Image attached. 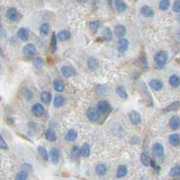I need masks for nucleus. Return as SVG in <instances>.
<instances>
[{"label": "nucleus", "mask_w": 180, "mask_h": 180, "mask_svg": "<svg viewBox=\"0 0 180 180\" xmlns=\"http://www.w3.org/2000/svg\"><path fill=\"white\" fill-rule=\"evenodd\" d=\"M77 1H78V3H86L87 0H77Z\"/></svg>", "instance_id": "47"}, {"label": "nucleus", "mask_w": 180, "mask_h": 180, "mask_svg": "<svg viewBox=\"0 0 180 180\" xmlns=\"http://www.w3.org/2000/svg\"><path fill=\"white\" fill-rule=\"evenodd\" d=\"M116 94L123 99H127L128 98V94L126 92V89L124 86H119L116 88Z\"/></svg>", "instance_id": "24"}, {"label": "nucleus", "mask_w": 180, "mask_h": 180, "mask_svg": "<svg viewBox=\"0 0 180 180\" xmlns=\"http://www.w3.org/2000/svg\"><path fill=\"white\" fill-rule=\"evenodd\" d=\"M128 173V169H127V167L126 166H120L116 171V177L117 178H122L124 176H125Z\"/></svg>", "instance_id": "25"}, {"label": "nucleus", "mask_w": 180, "mask_h": 180, "mask_svg": "<svg viewBox=\"0 0 180 180\" xmlns=\"http://www.w3.org/2000/svg\"><path fill=\"white\" fill-rule=\"evenodd\" d=\"M114 6L115 9L119 13H123L127 9V4L124 0H114Z\"/></svg>", "instance_id": "11"}, {"label": "nucleus", "mask_w": 180, "mask_h": 180, "mask_svg": "<svg viewBox=\"0 0 180 180\" xmlns=\"http://www.w3.org/2000/svg\"><path fill=\"white\" fill-rule=\"evenodd\" d=\"M168 82L171 85V86L177 87L180 85V78L177 75H172V76H170Z\"/></svg>", "instance_id": "31"}, {"label": "nucleus", "mask_w": 180, "mask_h": 180, "mask_svg": "<svg viewBox=\"0 0 180 180\" xmlns=\"http://www.w3.org/2000/svg\"><path fill=\"white\" fill-rule=\"evenodd\" d=\"M23 54L26 57H32L35 54L36 52V47L33 44V43H27L23 50Z\"/></svg>", "instance_id": "5"}, {"label": "nucleus", "mask_w": 180, "mask_h": 180, "mask_svg": "<svg viewBox=\"0 0 180 180\" xmlns=\"http://www.w3.org/2000/svg\"><path fill=\"white\" fill-rule=\"evenodd\" d=\"M149 85L154 91H160V90L163 88V82L160 79H152L149 81Z\"/></svg>", "instance_id": "9"}, {"label": "nucleus", "mask_w": 180, "mask_h": 180, "mask_svg": "<svg viewBox=\"0 0 180 180\" xmlns=\"http://www.w3.org/2000/svg\"><path fill=\"white\" fill-rule=\"evenodd\" d=\"M114 33L118 38H120V39L124 38L126 34V28L123 24H117L115 27V30H114Z\"/></svg>", "instance_id": "14"}, {"label": "nucleus", "mask_w": 180, "mask_h": 180, "mask_svg": "<svg viewBox=\"0 0 180 180\" xmlns=\"http://www.w3.org/2000/svg\"><path fill=\"white\" fill-rule=\"evenodd\" d=\"M180 106V103L179 102H175V103H172L170 105H168V107H166L163 112L164 113H167V112H170V111H174V110H176L178 109Z\"/></svg>", "instance_id": "38"}, {"label": "nucleus", "mask_w": 180, "mask_h": 180, "mask_svg": "<svg viewBox=\"0 0 180 180\" xmlns=\"http://www.w3.org/2000/svg\"><path fill=\"white\" fill-rule=\"evenodd\" d=\"M37 151H38L39 155L42 158L43 160L47 161V160H49V154H48V152H47V151H46V149H45L44 147L39 146L38 149H37Z\"/></svg>", "instance_id": "32"}, {"label": "nucleus", "mask_w": 180, "mask_h": 180, "mask_svg": "<svg viewBox=\"0 0 180 180\" xmlns=\"http://www.w3.org/2000/svg\"><path fill=\"white\" fill-rule=\"evenodd\" d=\"M168 141L172 146H178L180 144V136L176 133L170 134L168 137Z\"/></svg>", "instance_id": "21"}, {"label": "nucleus", "mask_w": 180, "mask_h": 180, "mask_svg": "<svg viewBox=\"0 0 180 180\" xmlns=\"http://www.w3.org/2000/svg\"><path fill=\"white\" fill-rule=\"evenodd\" d=\"M86 116L88 118L89 121H91L93 123L97 122L100 118V113L97 111V109L95 108H89L86 111Z\"/></svg>", "instance_id": "3"}, {"label": "nucleus", "mask_w": 180, "mask_h": 180, "mask_svg": "<svg viewBox=\"0 0 180 180\" xmlns=\"http://www.w3.org/2000/svg\"><path fill=\"white\" fill-rule=\"evenodd\" d=\"M50 157L52 164L57 165L59 160V151L57 148H52L50 151Z\"/></svg>", "instance_id": "10"}, {"label": "nucleus", "mask_w": 180, "mask_h": 180, "mask_svg": "<svg viewBox=\"0 0 180 180\" xmlns=\"http://www.w3.org/2000/svg\"><path fill=\"white\" fill-rule=\"evenodd\" d=\"M7 149V144L4 138L2 136H0V149Z\"/></svg>", "instance_id": "45"}, {"label": "nucleus", "mask_w": 180, "mask_h": 180, "mask_svg": "<svg viewBox=\"0 0 180 180\" xmlns=\"http://www.w3.org/2000/svg\"><path fill=\"white\" fill-rule=\"evenodd\" d=\"M17 36L23 42L28 41V39H29V33L27 31V29H25V28H20L18 30V32H17Z\"/></svg>", "instance_id": "18"}, {"label": "nucleus", "mask_w": 180, "mask_h": 180, "mask_svg": "<svg viewBox=\"0 0 180 180\" xmlns=\"http://www.w3.org/2000/svg\"><path fill=\"white\" fill-rule=\"evenodd\" d=\"M33 65H34V67L35 69H37V70L42 69V68L43 67V65H44V61H43V59L41 58V57H37V58H35V59H34V61H33Z\"/></svg>", "instance_id": "33"}, {"label": "nucleus", "mask_w": 180, "mask_h": 180, "mask_svg": "<svg viewBox=\"0 0 180 180\" xmlns=\"http://www.w3.org/2000/svg\"><path fill=\"white\" fill-rule=\"evenodd\" d=\"M53 87H54V89L56 90L57 92L61 93V92H62L63 90H64L65 85H64V83H63L62 80H61V79H56V80L53 81Z\"/></svg>", "instance_id": "20"}, {"label": "nucleus", "mask_w": 180, "mask_h": 180, "mask_svg": "<svg viewBox=\"0 0 180 180\" xmlns=\"http://www.w3.org/2000/svg\"><path fill=\"white\" fill-rule=\"evenodd\" d=\"M96 172L97 174L99 176H105L107 172V168L105 165L104 164H98L97 167H96Z\"/></svg>", "instance_id": "30"}, {"label": "nucleus", "mask_w": 180, "mask_h": 180, "mask_svg": "<svg viewBox=\"0 0 180 180\" xmlns=\"http://www.w3.org/2000/svg\"><path fill=\"white\" fill-rule=\"evenodd\" d=\"M41 100L44 105H49L51 102V94L48 91H44L41 94Z\"/></svg>", "instance_id": "26"}, {"label": "nucleus", "mask_w": 180, "mask_h": 180, "mask_svg": "<svg viewBox=\"0 0 180 180\" xmlns=\"http://www.w3.org/2000/svg\"><path fill=\"white\" fill-rule=\"evenodd\" d=\"M97 111L100 113V114H101V113H102V114L106 113H108V112L110 111V109H111L110 104H109L107 101H105V100H102V101L98 102V104H97Z\"/></svg>", "instance_id": "4"}, {"label": "nucleus", "mask_w": 180, "mask_h": 180, "mask_svg": "<svg viewBox=\"0 0 180 180\" xmlns=\"http://www.w3.org/2000/svg\"><path fill=\"white\" fill-rule=\"evenodd\" d=\"M140 160L142 162V164L146 167L151 165V158H149V154L147 152H142L141 155H140Z\"/></svg>", "instance_id": "34"}, {"label": "nucleus", "mask_w": 180, "mask_h": 180, "mask_svg": "<svg viewBox=\"0 0 180 180\" xmlns=\"http://www.w3.org/2000/svg\"><path fill=\"white\" fill-rule=\"evenodd\" d=\"M129 48V41L124 38H121L117 42V49L120 52H124Z\"/></svg>", "instance_id": "6"}, {"label": "nucleus", "mask_w": 180, "mask_h": 180, "mask_svg": "<svg viewBox=\"0 0 180 180\" xmlns=\"http://www.w3.org/2000/svg\"><path fill=\"white\" fill-rule=\"evenodd\" d=\"M66 100L65 98L61 96V95H56L54 97V99H53V105L56 108H59V107H61L62 105H64Z\"/></svg>", "instance_id": "16"}, {"label": "nucleus", "mask_w": 180, "mask_h": 180, "mask_svg": "<svg viewBox=\"0 0 180 180\" xmlns=\"http://www.w3.org/2000/svg\"><path fill=\"white\" fill-rule=\"evenodd\" d=\"M61 72L62 74V76L64 78H70L71 76H73L74 74V70L71 67L69 66H63L61 69Z\"/></svg>", "instance_id": "19"}, {"label": "nucleus", "mask_w": 180, "mask_h": 180, "mask_svg": "<svg viewBox=\"0 0 180 180\" xmlns=\"http://www.w3.org/2000/svg\"><path fill=\"white\" fill-rule=\"evenodd\" d=\"M105 92H106V86H102V85H99V86L97 87V93L98 95L105 94Z\"/></svg>", "instance_id": "44"}, {"label": "nucleus", "mask_w": 180, "mask_h": 180, "mask_svg": "<svg viewBox=\"0 0 180 180\" xmlns=\"http://www.w3.org/2000/svg\"><path fill=\"white\" fill-rule=\"evenodd\" d=\"M0 24H1V21H0Z\"/></svg>", "instance_id": "48"}, {"label": "nucleus", "mask_w": 180, "mask_h": 180, "mask_svg": "<svg viewBox=\"0 0 180 180\" xmlns=\"http://www.w3.org/2000/svg\"><path fill=\"white\" fill-rule=\"evenodd\" d=\"M151 167H152V168H154V169H155L157 172H159V171H160V167H159V166L156 164V162H155L154 160H151Z\"/></svg>", "instance_id": "46"}, {"label": "nucleus", "mask_w": 180, "mask_h": 180, "mask_svg": "<svg viewBox=\"0 0 180 180\" xmlns=\"http://www.w3.org/2000/svg\"><path fill=\"white\" fill-rule=\"evenodd\" d=\"M80 155L84 158H86L90 155V146L88 143H84L80 148Z\"/></svg>", "instance_id": "23"}, {"label": "nucleus", "mask_w": 180, "mask_h": 180, "mask_svg": "<svg viewBox=\"0 0 180 180\" xmlns=\"http://www.w3.org/2000/svg\"><path fill=\"white\" fill-rule=\"evenodd\" d=\"M77 138H78V132L76 130H70L65 136V140H67L68 141H74Z\"/></svg>", "instance_id": "28"}, {"label": "nucleus", "mask_w": 180, "mask_h": 180, "mask_svg": "<svg viewBox=\"0 0 180 180\" xmlns=\"http://www.w3.org/2000/svg\"><path fill=\"white\" fill-rule=\"evenodd\" d=\"M169 127L172 130H177L180 127V118L176 115L173 116L169 121Z\"/></svg>", "instance_id": "17"}, {"label": "nucleus", "mask_w": 180, "mask_h": 180, "mask_svg": "<svg viewBox=\"0 0 180 180\" xmlns=\"http://www.w3.org/2000/svg\"><path fill=\"white\" fill-rule=\"evenodd\" d=\"M71 156L74 159H77L80 156V149L78 146H74L72 148V151H71Z\"/></svg>", "instance_id": "42"}, {"label": "nucleus", "mask_w": 180, "mask_h": 180, "mask_svg": "<svg viewBox=\"0 0 180 180\" xmlns=\"http://www.w3.org/2000/svg\"><path fill=\"white\" fill-rule=\"evenodd\" d=\"M169 176H180V167L176 166V167H174L173 168H171V170L169 171Z\"/></svg>", "instance_id": "41"}, {"label": "nucleus", "mask_w": 180, "mask_h": 180, "mask_svg": "<svg viewBox=\"0 0 180 180\" xmlns=\"http://www.w3.org/2000/svg\"><path fill=\"white\" fill-rule=\"evenodd\" d=\"M140 14L142 16L144 17H147V18H149V17H152L154 15V11L148 6H143L142 7H140Z\"/></svg>", "instance_id": "13"}, {"label": "nucleus", "mask_w": 180, "mask_h": 180, "mask_svg": "<svg viewBox=\"0 0 180 180\" xmlns=\"http://www.w3.org/2000/svg\"><path fill=\"white\" fill-rule=\"evenodd\" d=\"M28 178V173L25 170L18 172L15 176V180H26Z\"/></svg>", "instance_id": "40"}, {"label": "nucleus", "mask_w": 180, "mask_h": 180, "mask_svg": "<svg viewBox=\"0 0 180 180\" xmlns=\"http://www.w3.org/2000/svg\"><path fill=\"white\" fill-rule=\"evenodd\" d=\"M50 33V25L48 23H42L40 28V34L42 36H47Z\"/></svg>", "instance_id": "35"}, {"label": "nucleus", "mask_w": 180, "mask_h": 180, "mask_svg": "<svg viewBox=\"0 0 180 180\" xmlns=\"http://www.w3.org/2000/svg\"><path fill=\"white\" fill-rule=\"evenodd\" d=\"M32 112L33 113L37 116V117H40V116H42L44 112H45V109H44V106L41 104H34L32 107Z\"/></svg>", "instance_id": "7"}, {"label": "nucleus", "mask_w": 180, "mask_h": 180, "mask_svg": "<svg viewBox=\"0 0 180 180\" xmlns=\"http://www.w3.org/2000/svg\"><path fill=\"white\" fill-rule=\"evenodd\" d=\"M70 35H71L70 32L68 31V30H61V31L59 32V34H57V39L59 42H65L70 38Z\"/></svg>", "instance_id": "12"}, {"label": "nucleus", "mask_w": 180, "mask_h": 180, "mask_svg": "<svg viewBox=\"0 0 180 180\" xmlns=\"http://www.w3.org/2000/svg\"><path fill=\"white\" fill-rule=\"evenodd\" d=\"M57 42H58V39H57V35L55 33L52 34V36H51V42H50V50H51V52H55L56 50H57Z\"/></svg>", "instance_id": "37"}, {"label": "nucleus", "mask_w": 180, "mask_h": 180, "mask_svg": "<svg viewBox=\"0 0 180 180\" xmlns=\"http://www.w3.org/2000/svg\"><path fill=\"white\" fill-rule=\"evenodd\" d=\"M100 25H101V23L99 21H93L90 23L89 27H90V30H91L94 34H96L97 32V30L99 29Z\"/></svg>", "instance_id": "36"}, {"label": "nucleus", "mask_w": 180, "mask_h": 180, "mask_svg": "<svg viewBox=\"0 0 180 180\" xmlns=\"http://www.w3.org/2000/svg\"><path fill=\"white\" fill-rule=\"evenodd\" d=\"M129 118H130L131 123L133 124H139L140 123V121H141V116H140V114L137 111H135V110L132 111V112L129 113Z\"/></svg>", "instance_id": "8"}, {"label": "nucleus", "mask_w": 180, "mask_h": 180, "mask_svg": "<svg viewBox=\"0 0 180 180\" xmlns=\"http://www.w3.org/2000/svg\"><path fill=\"white\" fill-rule=\"evenodd\" d=\"M102 39H103V41H105V42H107V41H109V40L112 39V31L110 30V28L105 27L103 30V32H102Z\"/></svg>", "instance_id": "29"}, {"label": "nucleus", "mask_w": 180, "mask_h": 180, "mask_svg": "<svg viewBox=\"0 0 180 180\" xmlns=\"http://www.w3.org/2000/svg\"><path fill=\"white\" fill-rule=\"evenodd\" d=\"M6 15H7V17L10 21H13V22H14V21H16V20L18 19V16H19L17 10H16L15 8H13V7L7 9Z\"/></svg>", "instance_id": "15"}, {"label": "nucleus", "mask_w": 180, "mask_h": 180, "mask_svg": "<svg viewBox=\"0 0 180 180\" xmlns=\"http://www.w3.org/2000/svg\"><path fill=\"white\" fill-rule=\"evenodd\" d=\"M152 153L158 159H162L164 157V147L161 143L156 142L152 146Z\"/></svg>", "instance_id": "2"}, {"label": "nucleus", "mask_w": 180, "mask_h": 180, "mask_svg": "<svg viewBox=\"0 0 180 180\" xmlns=\"http://www.w3.org/2000/svg\"><path fill=\"white\" fill-rule=\"evenodd\" d=\"M172 9L176 13H180V0H176L173 4Z\"/></svg>", "instance_id": "43"}, {"label": "nucleus", "mask_w": 180, "mask_h": 180, "mask_svg": "<svg viewBox=\"0 0 180 180\" xmlns=\"http://www.w3.org/2000/svg\"><path fill=\"white\" fill-rule=\"evenodd\" d=\"M170 7V1L169 0H161L160 2V9L162 11H166Z\"/></svg>", "instance_id": "39"}, {"label": "nucleus", "mask_w": 180, "mask_h": 180, "mask_svg": "<svg viewBox=\"0 0 180 180\" xmlns=\"http://www.w3.org/2000/svg\"><path fill=\"white\" fill-rule=\"evenodd\" d=\"M87 67H88L89 70H95L96 69H97V67H98L97 59L93 58V57L88 58V59H87Z\"/></svg>", "instance_id": "22"}, {"label": "nucleus", "mask_w": 180, "mask_h": 180, "mask_svg": "<svg viewBox=\"0 0 180 180\" xmlns=\"http://www.w3.org/2000/svg\"><path fill=\"white\" fill-rule=\"evenodd\" d=\"M45 137L50 141H55L57 140V135L53 129H48L45 132Z\"/></svg>", "instance_id": "27"}, {"label": "nucleus", "mask_w": 180, "mask_h": 180, "mask_svg": "<svg viewBox=\"0 0 180 180\" xmlns=\"http://www.w3.org/2000/svg\"><path fill=\"white\" fill-rule=\"evenodd\" d=\"M168 52L165 51V50H160L159 52H157L155 54V57H154V61H155V65L158 69H161L163 68L167 61H168Z\"/></svg>", "instance_id": "1"}]
</instances>
